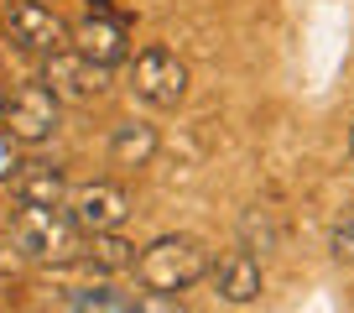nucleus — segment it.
<instances>
[{
  "instance_id": "9",
  "label": "nucleus",
  "mask_w": 354,
  "mask_h": 313,
  "mask_svg": "<svg viewBox=\"0 0 354 313\" xmlns=\"http://www.w3.org/2000/svg\"><path fill=\"white\" fill-rule=\"evenodd\" d=\"M11 193H16V204H32V209H63L73 188H68V172L57 168V162L37 156V162H21Z\"/></svg>"
},
{
  "instance_id": "15",
  "label": "nucleus",
  "mask_w": 354,
  "mask_h": 313,
  "mask_svg": "<svg viewBox=\"0 0 354 313\" xmlns=\"http://www.w3.org/2000/svg\"><path fill=\"white\" fill-rule=\"evenodd\" d=\"M328 251H333V261H354V204L333 220V230H328Z\"/></svg>"
},
{
  "instance_id": "2",
  "label": "nucleus",
  "mask_w": 354,
  "mask_h": 313,
  "mask_svg": "<svg viewBox=\"0 0 354 313\" xmlns=\"http://www.w3.org/2000/svg\"><path fill=\"white\" fill-rule=\"evenodd\" d=\"M11 235H16V246L26 251V261H47V267L84 261V240H88V235L68 220V209H32V204L16 209Z\"/></svg>"
},
{
  "instance_id": "13",
  "label": "nucleus",
  "mask_w": 354,
  "mask_h": 313,
  "mask_svg": "<svg viewBox=\"0 0 354 313\" xmlns=\"http://www.w3.org/2000/svg\"><path fill=\"white\" fill-rule=\"evenodd\" d=\"M68 313H136V298L110 287V282H94V287L68 292Z\"/></svg>"
},
{
  "instance_id": "8",
  "label": "nucleus",
  "mask_w": 354,
  "mask_h": 313,
  "mask_svg": "<svg viewBox=\"0 0 354 313\" xmlns=\"http://www.w3.org/2000/svg\"><path fill=\"white\" fill-rule=\"evenodd\" d=\"M68 47H73V53H84L88 63L115 68V63H125V57H131V32H125L120 16L94 11V16H84V21L68 26Z\"/></svg>"
},
{
  "instance_id": "19",
  "label": "nucleus",
  "mask_w": 354,
  "mask_h": 313,
  "mask_svg": "<svg viewBox=\"0 0 354 313\" xmlns=\"http://www.w3.org/2000/svg\"><path fill=\"white\" fill-rule=\"evenodd\" d=\"M6 100H11V94H6V84H0V125H6Z\"/></svg>"
},
{
  "instance_id": "20",
  "label": "nucleus",
  "mask_w": 354,
  "mask_h": 313,
  "mask_svg": "<svg viewBox=\"0 0 354 313\" xmlns=\"http://www.w3.org/2000/svg\"><path fill=\"white\" fill-rule=\"evenodd\" d=\"M94 11H104V0H94Z\"/></svg>"
},
{
  "instance_id": "4",
  "label": "nucleus",
  "mask_w": 354,
  "mask_h": 313,
  "mask_svg": "<svg viewBox=\"0 0 354 313\" xmlns=\"http://www.w3.org/2000/svg\"><path fill=\"white\" fill-rule=\"evenodd\" d=\"M42 84L63 105H94V100H104V89H110V68L88 63V57L73 53V47H57V53L42 57Z\"/></svg>"
},
{
  "instance_id": "10",
  "label": "nucleus",
  "mask_w": 354,
  "mask_h": 313,
  "mask_svg": "<svg viewBox=\"0 0 354 313\" xmlns=\"http://www.w3.org/2000/svg\"><path fill=\"white\" fill-rule=\"evenodd\" d=\"M214 287H219V298L224 303H255L261 298V287H266V271H261V261H255V251H230V256H219L214 261Z\"/></svg>"
},
{
  "instance_id": "7",
  "label": "nucleus",
  "mask_w": 354,
  "mask_h": 313,
  "mask_svg": "<svg viewBox=\"0 0 354 313\" xmlns=\"http://www.w3.org/2000/svg\"><path fill=\"white\" fill-rule=\"evenodd\" d=\"M63 209L84 235H104V230H120L131 220V193L120 183H84V188L68 193Z\"/></svg>"
},
{
  "instance_id": "17",
  "label": "nucleus",
  "mask_w": 354,
  "mask_h": 313,
  "mask_svg": "<svg viewBox=\"0 0 354 313\" xmlns=\"http://www.w3.org/2000/svg\"><path fill=\"white\" fill-rule=\"evenodd\" d=\"M136 313H188L177 292H136Z\"/></svg>"
},
{
  "instance_id": "16",
  "label": "nucleus",
  "mask_w": 354,
  "mask_h": 313,
  "mask_svg": "<svg viewBox=\"0 0 354 313\" xmlns=\"http://www.w3.org/2000/svg\"><path fill=\"white\" fill-rule=\"evenodd\" d=\"M21 141H16L6 125H0V183H16V172H21Z\"/></svg>"
},
{
  "instance_id": "6",
  "label": "nucleus",
  "mask_w": 354,
  "mask_h": 313,
  "mask_svg": "<svg viewBox=\"0 0 354 313\" xmlns=\"http://www.w3.org/2000/svg\"><path fill=\"white\" fill-rule=\"evenodd\" d=\"M0 16H6V32H11V42H21L26 53H57V47H68V21L53 11V6H42V0H0Z\"/></svg>"
},
{
  "instance_id": "18",
  "label": "nucleus",
  "mask_w": 354,
  "mask_h": 313,
  "mask_svg": "<svg viewBox=\"0 0 354 313\" xmlns=\"http://www.w3.org/2000/svg\"><path fill=\"white\" fill-rule=\"evenodd\" d=\"M26 267V251L16 246V235H0V277L6 271H21Z\"/></svg>"
},
{
  "instance_id": "11",
  "label": "nucleus",
  "mask_w": 354,
  "mask_h": 313,
  "mask_svg": "<svg viewBox=\"0 0 354 313\" xmlns=\"http://www.w3.org/2000/svg\"><path fill=\"white\" fill-rule=\"evenodd\" d=\"M151 156H156V125L120 120L110 131V162H115V168H146Z\"/></svg>"
},
{
  "instance_id": "21",
  "label": "nucleus",
  "mask_w": 354,
  "mask_h": 313,
  "mask_svg": "<svg viewBox=\"0 0 354 313\" xmlns=\"http://www.w3.org/2000/svg\"><path fill=\"white\" fill-rule=\"evenodd\" d=\"M349 152H354V136H349Z\"/></svg>"
},
{
  "instance_id": "5",
  "label": "nucleus",
  "mask_w": 354,
  "mask_h": 313,
  "mask_svg": "<svg viewBox=\"0 0 354 313\" xmlns=\"http://www.w3.org/2000/svg\"><path fill=\"white\" fill-rule=\"evenodd\" d=\"M57 125H63V100L47 89L42 78H37V84H21V89L6 100V131L21 146H42L47 136H57Z\"/></svg>"
},
{
  "instance_id": "14",
  "label": "nucleus",
  "mask_w": 354,
  "mask_h": 313,
  "mask_svg": "<svg viewBox=\"0 0 354 313\" xmlns=\"http://www.w3.org/2000/svg\"><path fill=\"white\" fill-rule=\"evenodd\" d=\"M240 235H245V251H277L281 246V224L271 209H245L240 214Z\"/></svg>"
},
{
  "instance_id": "3",
  "label": "nucleus",
  "mask_w": 354,
  "mask_h": 313,
  "mask_svg": "<svg viewBox=\"0 0 354 313\" xmlns=\"http://www.w3.org/2000/svg\"><path fill=\"white\" fill-rule=\"evenodd\" d=\"M131 94L151 110H177L188 100V63L172 47H146L131 57Z\"/></svg>"
},
{
  "instance_id": "1",
  "label": "nucleus",
  "mask_w": 354,
  "mask_h": 313,
  "mask_svg": "<svg viewBox=\"0 0 354 313\" xmlns=\"http://www.w3.org/2000/svg\"><path fill=\"white\" fill-rule=\"evenodd\" d=\"M214 271V256L198 235H156L146 251H136V282L146 292H188Z\"/></svg>"
},
{
  "instance_id": "12",
  "label": "nucleus",
  "mask_w": 354,
  "mask_h": 313,
  "mask_svg": "<svg viewBox=\"0 0 354 313\" xmlns=\"http://www.w3.org/2000/svg\"><path fill=\"white\" fill-rule=\"evenodd\" d=\"M84 267H88V271H104V277H115V271L136 267V246L125 240L120 230L88 235V240H84Z\"/></svg>"
}]
</instances>
